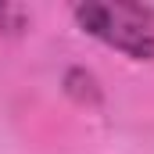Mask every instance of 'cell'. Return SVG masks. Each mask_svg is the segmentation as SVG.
I'll list each match as a JSON object with an SVG mask.
<instances>
[{
	"label": "cell",
	"instance_id": "1",
	"mask_svg": "<svg viewBox=\"0 0 154 154\" xmlns=\"http://www.w3.org/2000/svg\"><path fill=\"white\" fill-rule=\"evenodd\" d=\"M75 22L97 36L100 43L122 50L125 57H136V61H151L154 57V11L143 4H100V0H90V4H79L75 7Z\"/></svg>",
	"mask_w": 154,
	"mask_h": 154
}]
</instances>
